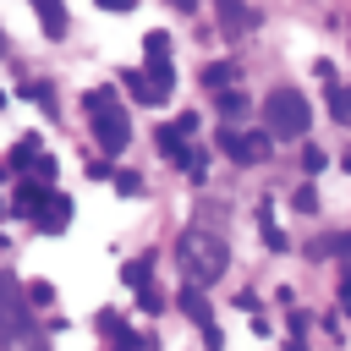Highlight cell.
Instances as JSON below:
<instances>
[{"mask_svg": "<svg viewBox=\"0 0 351 351\" xmlns=\"http://www.w3.org/2000/svg\"><path fill=\"white\" fill-rule=\"evenodd\" d=\"M82 110H88V121H93V143H99L110 159L126 154V143H132V121H126L115 88H93V93L82 99Z\"/></svg>", "mask_w": 351, "mask_h": 351, "instance_id": "6da1fadb", "label": "cell"}, {"mask_svg": "<svg viewBox=\"0 0 351 351\" xmlns=\"http://www.w3.org/2000/svg\"><path fill=\"white\" fill-rule=\"evenodd\" d=\"M307 126H313V104L296 93V88H274L269 99H263V132L269 137H285V143H296V137H307Z\"/></svg>", "mask_w": 351, "mask_h": 351, "instance_id": "7a4b0ae2", "label": "cell"}, {"mask_svg": "<svg viewBox=\"0 0 351 351\" xmlns=\"http://www.w3.org/2000/svg\"><path fill=\"white\" fill-rule=\"evenodd\" d=\"M181 269H186V280H197V285H214L219 274H225V241H219V230H203V225H192L186 236H181Z\"/></svg>", "mask_w": 351, "mask_h": 351, "instance_id": "3957f363", "label": "cell"}, {"mask_svg": "<svg viewBox=\"0 0 351 351\" xmlns=\"http://www.w3.org/2000/svg\"><path fill=\"white\" fill-rule=\"evenodd\" d=\"M27 340V291L16 274L0 269V346H16Z\"/></svg>", "mask_w": 351, "mask_h": 351, "instance_id": "277c9868", "label": "cell"}, {"mask_svg": "<svg viewBox=\"0 0 351 351\" xmlns=\"http://www.w3.org/2000/svg\"><path fill=\"white\" fill-rule=\"evenodd\" d=\"M269 132H241L236 121H225V132H219V154L225 159H236V165H263L269 159Z\"/></svg>", "mask_w": 351, "mask_h": 351, "instance_id": "5b68a950", "label": "cell"}, {"mask_svg": "<svg viewBox=\"0 0 351 351\" xmlns=\"http://www.w3.org/2000/svg\"><path fill=\"white\" fill-rule=\"evenodd\" d=\"M27 219H33V225H38V230H44V236H60V230H66V225H71V197H66V192H55V186H49V192H44V197H38V208H33V214H27Z\"/></svg>", "mask_w": 351, "mask_h": 351, "instance_id": "8992f818", "label": "cell"}, {"mask_svg": "<svg viewBox=\"0 0 351 351\" xmlns=\"http://www.w3.org/2000/svg\"><path fill=\"white\" fill-rule=\"evenodd\" d=\"M176 307H181L192 324H208V318H214V307H208V296H203V285H197V280H186V285L176 291Z\"/></svg>", "mask_w": 351, "mask_h": 351, "instance_id": "52a82bcc", "label": "cell"}, {"mask_svg": "<svg viewBox=\"0 0 351 351\" xmlns=\"http://www.w3.org/2000/svg\"><path fill=\"white\" fill-rule=\"evenodd\" d=\"M214 110H219L225 121H247V115H252V99H247L241 88H230V82H225V88L214 93Z\"/></svg>", "mask_w": 351, "mask_h": 351, "instance_id": "ba28073f", "label": "cell"}, {"mask_svg": "<svg viewBox=\"0 0 351 351\" xmlns=\"http://www.w3.org/2000/svg\"><path fill=\"white\" fill-rule=\"evenodd\" d=\"M99 340H110V346H148L143 335H132V329H126V318H121V313H99Z\"/></svg>", "mask_w": 351, "mask_h": 351, "instance_id": "9c48e42d", "label": "cell"}, {"mask_svg": "<svg viewBox=\"0 0 351 351\" xmlns=\"http://www.w3.org/2000/svg\"><path fill=\"white\" fill-rule=\"evenodd\" d=\"M44 192H49V181H44V176H22V186L11 192V208H16V214H33Z\"/></svg>", "mask_w": 351, "mask_h": 351, "instance_id": "30bf717a", "label": "cell"}, {"mask_svg": "<svg viewBox=\"0 0 351 351\" xmlns=\"http://www.w3.org/2000/svg\"><path fill=\"white\" fill-rule=\"evenodd\" d=\"M33 11H38V27H44L49 38L66 33V0H33Z\"/></svg>", "mask_w": 351, "mask_h": 351, "instance_id": "8fae6325", "label": "cell"}, {"mask_svg": "<svg viewBox=\"0 0 351 351\" xmlns=\"http://www.w3.org/2000/svg\"><path fill=\"white\" fill-rule=\"evenodd\" d=\"M186 137H192V132H181V126H159V132H154V143H159V154H165L170 165L186 154Z\"/></svg>", "mask_w": 351, "mask_h": 351, "instance_id": "7c38bea8", "label": "cell"}, {"mask_svg": "<svg viewBox=\"0 0 351 351\" xmlns=\"http://www.w3.org/2000/svg\"><path fill=\"white\" fill-rule=\"evenodd\" d=\"M324 82H329V115H335V121H346V126H351V88H340V82H335V77H324Z\"/></svg>", "mask_w": 351, "mask_h": 351, "instance_id": "4fadbf2b", "label": "cell"}, {"mask_svg": "<svg viewBox=\"0 0 351 351\" xmlns=\"http://www.w3.org/2000/svg\"><path fill=\"white\" fill-rule=\"evenodd\" d=\"M236 77V60H214V66H203V88H225Z\"/></svg>", "mask_w": 351, "mask_h": 351, "instance_id": "5bb4252c", "label": "cell"}, {"mask_svg": "<svg viewBox=\"0 0 351 351\" xmlns=\"http://www.w3.org/2000/svg\"><path fill=\"white\" fill-rule=\"evenodd\" d=\"M121 82H126V93H132L137 104H148V110H154V88H148V77H143V71H126Z\"/></svg>", "mask_w": 351, "mask_h": 351, "instance_id": "9a60e30c", "label": "cell"}, {"mask_svg": "<svg viewBox=\"0 0 351 351\" xmlns=\"http://www.w3.org/2000/svg\"><path fill=\"white\" fill-rule=\"evenodd\" d=\"M148 269H154V258L143 252V258H132V263H126V274H121V280H126V285L137 291V285H148Z\"/></svg>", "mask_w": 351, "mask_h": 351, "instance_id": "2e32d148", "label": "cell"}, {"mask_svg": "<svg viewBox=\"0 0 351 351\" xmlns=\"http://www.w3.org/2000/svg\"><path fill=\"white\" fill-rule=\"evenodd\" d=\"M318 252H329V258H340V263H346V258H351V230H335V236H324V247H318Z\"/></svg>", "mask_w": 351, "mask_h": 351, "instance_id": "e0dca14e", "label": "cell"}, {"mask_svg": "<svg viewBox=\"0 0 351 351\" xmlns=\"http://www.w3.org/2000/svg\"><path fill=\"white\" fill-rule=\"evenodd\" d=\"M137 307H143V313H159V307H165V296H159V285H154V280H148V285H137Z\"/></svg>", "mask_w": 351, "mask_h": 351, "instance_id": "ac0fdd59", "label": "cell"}, {"mask_svg": "<svg viewBox=\"0 0 351 351\" xmlns=\"http://www.w3.org/2000/svg\"><path fill=\"white\" fill-rule=\"evenodd\" d=\"M143 49H148V55H170V33H148Z\"/></svg>", "mask_w": 351, "mask_h": 351, "instance_id": "d6986e66", "label": "cell"}, {"mask_svg": "<svg viewBox=\"0 0 351 351\" xmlns=\"http://www.w3.org/2000/svg\"><path fill=\"white\" fill-rule=\"evenodd\" d=\"M324 165H329L324 148H302V170H324Z\"/></svg>", "mask_w": 351, "mask_h": 351, "instance_id": "ffe728a7", "label": "cell"}, {"mask_svg": "<svg viewBox=\"0 0 351 351\" xmlns=\"http://www.w3.org/2000/svg\"><path fill=\"white\" fill-rule=\"evenodd\" d=\"M115 186H121V192H126V197H137V192H143V181H137V176H132V170H121V176H115Z\"/></svg>", "mask_w": 351, "mask_h": 351, "instance_id": "44dd1931", "label": "cell"}, {"mask_svg": "<svg viewBox=\"0 0 351 351\" xmlns=\"http://www.w3.org/2000/svg\"><path fill=\"white\" fill-rule=\"evenodd\" d=\"M291 203H296V208H302V214H313V208H318V192H313V186H302V192H296V197H291Z\"/></svg>", "mask_w": 351, "mask_h": 351, "instance_id": "7402d4cb", "label": "cell"}, {"mask_svg": "<svg viewBox=\"0 0 351 351\" xmlns=\"http://www.w3.org/2000/svg\"><path fill=\"white\" fill-rule=\"evenodd\" d=\"M340 307L351 313V258H346V269H340Z\"/></svg>", "mask_w": 351, "mask_h": 351, "instance_id": "603a6c76", "label": "cell"}, {"mask_svg": "<svg viewBox=\"0 0 351 351\" xmlns=\"http://www.w3.org/2000/svg\"><path fill=\"white\" fill-rule=\"evenodd\" d=\"M93 5H104V11H115V16H126V11H132V0H93Z\"/></svg>", "mask_w": 351, "mask_h": 351, "instance_id": "cb8c5ba5", "label": "cell"}, {"mask_svg": "<svg viewBox=\"0 0 351 351\" xmlns=\"http://www.w3.org/2000/svg\"><path fill=\"white\" fill-rule=\"evenodd\" d=\"M0 55H5V33H0Z\"/></svg>", "mask_w": 351, "mask_h": 351, "instance_id": "d4e9b609", "label": "cell"}, {"mask_svg": "<svg viewBox=\"0 0 351 351\" xmlns=\"http://www.w3.org/2000/svg\"><path fill=\"white\" fill-rule=\"evenodd\" d=\"M0 104H5V93H0Z\"/></svg>", "mask_w": 351, "mask_h": 351, "instance_id": "484cf974", "label": "cell"}, {"mask_svg": "<svg viewBox=\"0 0 351 351\" xmlns=\"http://www.w3.org/2000/svg\"><path fill=\"white\" fill-rule=\"evenodd\" d=\"M346 165H351V154H346Z\"/></svg>", "mask_w": 351, "mask_h": 351, "instance_id": "4316f807", "label": "cell"}]
</instances>
